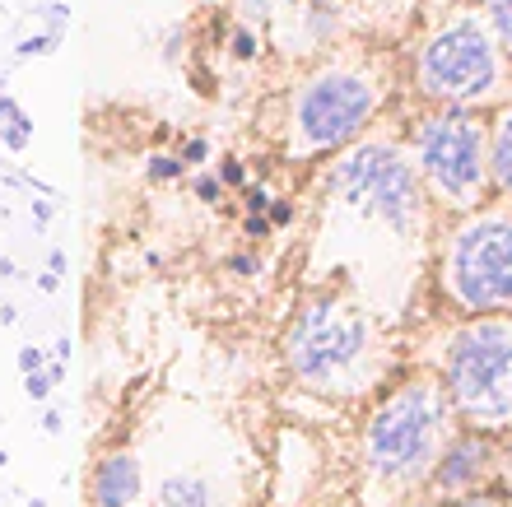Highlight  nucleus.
<instances>
[{"instance_id":"f257e3e1","label":"nucleus","mask_w":512,"mask_h":507,"mask_svg":"<svg viewBox=\"0 0 512 507\" xmlns=\"http://www.w3.org/2000/svg\"><path fill=\"white\" fill-rule=\"evenodd\" d=\"M447 387L452 401L480 424L512 419V326H466L447 349Z\"/></svg>"},{"instance_id":"f03ea898","label":"nucleus","mask_w":512,"mask_h":507,"mask_svg":"<svg viewBox=\"0 0 512 507\" xmlns=\"http://www.w3.org/2000/svg\"><path fill=\"white\" fill-rule=\"evenodd\" d=\"M443 433V396L433 387L396 391L368 424V466L382 480H415Z\"/></svg>"},{"instance_id":"7ed1b4c3","label":"nucleus","mask_w":512,"mask_h":507,"mask_svg":"<svg viewBox=\"0 0 512 507\" xmlns=\"http://www.w3.org/2000/svg\"><path fill=\"white\" fill-rule=\"evenodd\" d=\"M503 80L499 47L489 38L485 24L461 19L424 42L419 52V89L438 103H475L489 98Z\"/></svg>"},{"instance_id":"20e7f679","label":"nucleus","mask_w":512,"mask_h":507,"mask_svg":"<svg viewBox=\"0 0 512 507\" xmlns=\"http://www.w3.org/2000/svg\"><path fill=\"white\" fill-rule=\"evenodd\" d=\"M373 107H378V89L368 75L331 66L317 70L294 94L289 126L298 135V149H336L359 135V126L373 117Z\"/></svg>"},{"instance_id":"39448f33","label":"nucleus","mask_w":512,"mask_h":507,"mask_svg":"<svg viewBox=\"0 0 512 507\" xmlns=\"http://www.w3.org/2000/svg\"><path fill=\"white\" fill-rule=\"evenodd\" d=\"M340 196L364 214H378L391 228H410L419 214V182L410 163L391 145H364L336 163Z\"/></svg>"},{"instance_id":"423d86ee","label":"nucleus","mask_w":512,"mask_h":507,"mask_svg":"<svg viewBox=\"0 0 512 507\" xmlns=\"http://www.w3.org/2000/svg\"><path fill=\"white\" fill-rule=\"evenodd\" d=\"M419 163L452 205H471L485 187V126L466 112H443L419 126Z\"/></svg>"},{"instance_id":"0eeeda50","label":"nucleus","mask_w":512,"mask_h":507,"mask_svg":"<svg viewBox=\"0 0 512 507\" xmlns=\"http://www.w3.org/2000/svg\"><path fill=\"white\" fill-rule=\"evenodd\" d=\"M368 354V321L336 312V307H308L289 335V363L303 382H340V377L359 368Z\"/></svg>"},{"instance_id":"6e6552de","label":"nucleus","mask_w":512,"mask_h":507,"mask_svg":"<svg viewBox=\"0 0 512 507\" xmlns=\"http://www.w3.org/2000/svg\"><path fill=\"white\" fill-rule=\"evenodd\" d=\"M452 294L466 307H499L512 303V224L508 219H480L461 228L452 247Z\"/></svg>"},{"instance_id":"1a4fd4ad","label":"nucleus","mask_w":512,"mask_h":507,"mask_svg":"<svg viewBox=\"0 0 512 507\" xmlns=\"http://www.w3.org/2000/svg\"><path fill=\"white\" fill-rule=\"evenodd\" d=\"M140 498V466H135V456L117 452L108 456L94 475V503L98 507H131Z\"/></svg>"},{"instance_id":"9d476101","label":"nucleus","mask_w":512,"mask_h":507,"mask_svg":"<svg viewBox=\"0 0 512 507\" xmlns=\"http://www.w3.org/2000/svg\"><path fill=\"white\" fill-rule=\"evenodd\" d=\"M485 461H489L485 442H480V438H461L457 447L443 456V466L433 470V484H438V489H466V484L485 470Z\"/></svg>"},{"instance_id":"9b49d317","label":"nucleus","mask_w":512,"mask_h":507,"mask_svg":"<svg viewBox=\"0 0 512 507\" xmlns=\"http://www.w3.org/2000/svg\"><path fill=\"white\" fill-rule=\"evenodd\" d=\"M163 507H210V484L196 480V475H182V480L163 484Z\"/></svg>"},{"instance_id":"f8f14e48","label":"nucleus","mask_w":512,"mask_h":507,"mask_svg":"<svg viewBox=\"0 0 512 507\" xmlns=\"http://www.w3.org/2000/svg\"><path fill=\"white\" fill-rule=\"evenodd\" d=\"M489 168H494V182L512 196V107L503 112L499 131H494V163H489Z\"/></svg>"},{"instance_id":"ddd939ff","label":"nucleus","mask_w":512,"mask_h":507,"mask_svg":"<svg viewBox=\"0 0 512 507\" xmlns=\"http://www.w3.org/2000/svg\"><path fill=\"white\" fill-rule=\"evenodd\" d=\"M485 10H489V28L499 33V42L512 52V0H485Z\"/></svg>"},{"instance_id":"4468645a","label":"nucleus","mask_w":512,"mask_h":507,"mask_svg":"<svg viewBox=\"0 0 512 507\" xmlns=\"http://www.w3.org/2000/svg\"><path fill=\"white\" fill-rule=\"evenodd\" d=\"M173 173H177L173 159H159V163H154V177H173Z\"/></svg>"},{"instance_id":"2eb2a0df","label":"nucleus","mask_w":512,"mask_h":507,"mask_svg":"<svg viewBox=\"0 0 512 507\" xmlns=\"http://www.w3.org/2000/svg\"><path fill=\"white\" fill-rule=\"evenodd\" d=\"M461 507H489V503H485V498H471V503H461Z\"/></svg>"},{"instance_id":"dca6fc26","label":"nucleus","mask_w":512,"mask_h":507,"mask_svg":"<svg viewBox=\"0 0 512 507\" xmlns=\"http://www.w3.org/2000/svg\"><path fill=\"white\" fill-rule=\"evenodd\" d=\"M373 5H401V0H373Z\"/></svg>"}]
</instances>
